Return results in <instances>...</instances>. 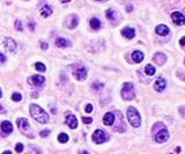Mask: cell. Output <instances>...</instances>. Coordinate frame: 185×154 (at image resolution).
<instances>
[{
	"label": "cell",
	"instance_id": "603a6c76",
	"mask_svg": "<svg viewBox=\"0 0 185 154\" xmlns=\"http://www.w3.org/2000/svg\"><path fill=\"white\" fill-rule=\"evenodd\" d=\"M145 69H146V74H147V75H154L155 71H156L154 66L151 65V64H148V65L145 67Z\"/></svg>",
	"mask_w": 185,
	"mask_h": 154
},
{
	"label": "cell",
	"instance_id": "5b68a950",
	"mask_svg": "<svg viewBox=\"0 0 185 154\" xmlns=\"http://www.w3.org/2000/svg\"><path fill=\"white\" fill-rule=\"evenodd\" d=\"M108 139H109V136H108V133L105 131H103V130H96L93 133V141L96 144L105 143Z\"/></svg>",
	"mask_w": 185,
	"mask_h": 154
},
{
	"label": "cell",
	"instance_id": "ab89813d",
	"mask_svg": "<svg viewBox=\"0 0 185 154\" xmlns=\"http://www.w3.org/2000/svg\"><path fill=\"white\" fill-rule=\"evenodd\" d=\"M1 95H3V93H1V90H0V97H1Z\"/></svg>",
	"mask_w": 185,
	"mask_h": 154
},
{
	"label": "cell",
	"instance_id": "7c38bea8",
	"mask_svg": "<svg viewBox=\"0 0 185 154\" xmlns=\"http://www.w3.org/2000/svg\"><path fill=\"white\" fill-rule=\"evenodd\" d=\"M154 86H155V89H156L157 92H163L167 86V81L164 80L163 78H157L156 81H155Z\"/></svg>",
	"mask_w": 185,
	"mask_h": 154
},
{
	"label": "cell",
	"instance_id": "8d00e7d4",
	"mask_svg": "<svg viewBox=\"0 0 185 154\" xmlns=\"http://www.w3.org/2000/svg\"><path fill=\"white\" fill-rule=\"evenodd\" d=\"M179 43H181V46H182V48H184V37H182V38H181V42H179Z\"/></svg>",
	"mask_w": 185,
	"mask_h": 154
},
{
	"label": "cell",
	"instance_id": "d6986e66",
	"mask_svg": "<svg viewBox=\"0 0 185 154\" xmlns=\"http://www.w3.org/2000/svg\"><path fill=\"white\" fill-rule=\"evenodd\" d=\"M56 45L59 46V48H67V46L71 45V42H69L68 39H65V38L59 37V38L56 39Z\"/></svg>",
	"mask_w": 185,
	"mask_h": 154
},
{
	"label": "cell",
	"instance_id": "e0dca14e",
	"mask_svg": "<svg viewBox=\"0 0 185 154\" xmlns=\"http://www.w3.org/2000/svg\"><path fill=\"white\" fill-rule=\"evenodd\" d=\"M1 130L5 132V133H11L13 131V126H12V123L8 122V121H5L1 123Z\"/></svg>",
	"mask_w": 185,
	"mask_h": 154
},
{
	"label": "cell",
	"instance_id": "9a60e30c",
	"mask_svg": "<svg viewBox=\"0 0 185 154\" xmlns=\"http://www.w3.org/2000/svg\"><path fill=\"white\" fill-rule=\"evenodd\" d=\"M153 60H154L157 65H163L167 60V57H166V54H162V52H157V54H155Z\"/></svg>",
	"mask_w": 185,
	"mask_h": 154
},
{
	"label": "cell",
	"instance_id": "4fadbf2b",
	"mask_svg": "<svg viewBox=\"0 0 185 154\" xmlns=\"http://www.w3.org/2000/svg\"><path fill=\"white\" fill-rule=\"evenodd\" d=\"M103 123L104 125H108V126H111L115 123V115L112 112H106L104 117H103Z\"/></svg>",
	"mask_w": 185,
	"mask_h": 154
},
{
	"label": "cell",
	"instance_id": "8992f818",
	"mask_svg": "<svg viewBox=\"0 0 185 154\" xmlns=\"http://www.w3.org/2000/svg\"><path fill=\"white\" fill-rule=\"evenodd\" d=\"M168 138H169V132H168V130H167L164 126L161 127V130H160L157 133H155V136H154L155 141L159 144L166 143L167 140H168Z\"/></svg>",
	"mask_w": 185,
	"mask_h": 154
},
{
	"label": "cell",
	"instance_id": "f1b7e54d",
	"mask_svg": "<svg viewBox=\"0 0 185 154\" xmlns=\"http://www.w3.org/2000/svg\"><path fill=\"white\" fill-rule=\"evenodd\" d=\"M82 122L86 124H89L93 122V118H91V117H82Z\"/></svg>",
	"mask_w": 185,
	"mask_h": 154
},
{
	"label": "cell",
	"instance_id": "484cf974",
	"mask_svg": "<svg viewBox=\"0 0 185 154\" xmlns=\"http://www.w3.org/2000/svg\"><path fill=\"white\" fill-rule=\"evenodd\" d=\"M35 67H36V69L39 71V72H45V65L42 64V63H36V64H35Z\"/></svg>",
	"mask_w": 185,
	"mask_h": 154
},
{
	"label": "cell",
	"instance_id": "83f0119b",
	"mask_svg": "<svg viewBox=\"0 0 185 154\" xmlns=\"http://www.w3.org/2000/svg\"><path fill=\"white\" fill-rule=\"evenodd\" d=\"M15 28H16V30H20V31L23 30L22 23H21V21H20V20H16V21H15Z\"/></svg>",
	"mask_w": 185,
	"mask_h": 154
},
{
	"label": "cell",
	"instance_id": "4316f807",
	"mask_svg": "<svg viewBox=\"0 0 185 154\" xmlns=\"http://www.w3.org/2000/svg\"><path fill=\"white\" fill-rule=\"evenodd\" d=\"M21 99H22V96H21V94H19V93H14V94L12 95V100L15 101V102L21 101Z\"/></svg>",
	"mask_w": 185,
	"mask_h": 154
},
{
	"label": "cell",
	"instance_id": "9c48e42d",
	"mask_svg": "<svg viewBox=\"0 0 185 154\" xmlns=\"http://www.w3.org/2000/svg\"><path fill=\"white\" fill-rule=\"evenodd\" d=\"M171 19H172V21H174L176 24H178V26H183L185 23L184 15H183L182 13H179V12H174V13L171 14Z\"/></svg>",
	"mask_w": 185,
	"mask_h": 154
},
{
	"label": "cell",
	"instance_id": "5bb4252c",
	"mask_svg": "<svg viewBox=\"0 0 185 154\" xmlns=\"http://www.w3.org/2000/svg\"><path fill=\"white\" fill-rule=\"evenodd\" d=\"M121 35L124 36L125 38L132 39L133 37L136 36V31H134V29H132V28L126 27V28H124V29L121 30Z\"/></svg>",
	"mask_w": 185,
	"mask_h": 154
},
{
	"label": "cell",
	"instance_id": "44dd1931",
	"mask_svg": "<svg viewBox=\"0 0 185 154\" xmlns=\"http://www.w3.org/2000/svg\"><path fill=\"white\" fill-rule=\"evenodd\" d=\"M101 21L98 19H96V18H93V19L90 20V27L94 29V30H98L100 28H101Z\"/></svg>",
	"mask_w": 185,
	"mask_h": 154
},
{
	"label": "cell",
	"instance_id": "4dcf8cb0",
	"mask_svg": "<svg viewBox=\"0 0 185 154\" xmlns=\"http://www.w3.org/2000/svg\"><path fill=\"white\" fill-rule=\"evenodd\" d=\"M49 135H50V130H44V131H42L41 133H39V136H41V137H43V138L48 137Z\"/></svg>",
	"mask_w": 185,
	"mask_h": 154
},
{
	"label": "cell",
	"instance_id": "52a82bcc",
	"mask_svg": "<svg viewBox=\"0 0 185 154\" xmlns=\"http://www.w3.org/2000/svg\"><path fill=\"white\" fill-rule=\"evenodd\" d=\"M4 45L7 52H15L16 49H18L16 42L13 38H11V37H6L4 39Z\"/></svg>",
	"mask_w": 185,
	"mask_h": 154
},
{
	"label": "cell",
	"instance_id": "ba28073f",
	"mask_svg": "<svg viewBox=\"0 0 185 154\" xmlns=\"http://www.w3.org/2000/svg\"><path fill=\"white\" fill-rule=\"evenodd\" d=\"M65 124L69 126L71 129H75L78 126V120H76V117L72 114H67L66 117H65Z\"/></svg>",
	"mask_w": 185,
	"mask_h": 154
},
{
	"label": "cell",
	"instance_id": "2e32d148",
	"mask_svg": "<svg viewBox=\"0 0 185 154\" xmlns=\"http://www.w3.org/2000/svg\"><path fill=\"white\" fill-rule=\"evenodd\" d=\"M155 31H156V34H159L160 36H166V35L169 34V28L167 27V26H164V24H160V26L156 27Z\"/></svg>",
	"mask_w": 185,
	"mask_h": 154
},
{
	"label": "cell",
	"instance_id": "f35d334b",
	"mask_svg": "<svg viewBox=\"0 0 185 154\" xmlns=\"http://www.w3.org/2000/svg\"><path fill=\"white\" fill-rule=\"evenodd\" d=\"M61 3H69V1H71V0H60Z\"/></svg>",
	"mask_w": 185,
	"mask_h": 154
},
{
	"label": "cell",
	"instance_id": "d4e9b609",
	"mask_svg": "<svg viewBox=\"0 0 185 154\" xmlns=\"http://www.w3.org/2000/svg\"><path fill=\"white\" fill-rule=\"evenodd\" d=\"M105 14H106V18H108L109 20H113L115 18H116V13H115L113 9H108Z\"/></svg>",
	"mask_w": 185,
	"mask_h": 154
},
{
	"label": "cell",
	"instance_id": "7402d4cb",
	"mask_svg": "<svg viewBox=\"0 0 185 154\" xmlns=\"http://www.w3.org/2000/svg\"><path fill=\"white\" fill-rule=\"evenodd\" d=\"M79 23V18L76 15H72L69 18V23H68V27L69 28H75Z\"/></svg>",
	"mask_w": 185,
	"mask_h": 154
},
{
	"label": "cell",
	"instance_id": "277c9868",
	"mask_svg": "<svg viewBox=\"0 0 185 154\" xmlns=\"http://www.w3.org/2000/svg\"><path fill=\"white\" fill-rule=\"evenodd\" d=\"M16 123H18L19 130L22 132L23 135L27 136V137H29V138H34V135H33V132H31V130H30L29 123H28V121H27L26 118H19V120L16 121Z\"/></svg>",
	"mask_w": 185,
	"mask_h": 154
},
{
	"label": "cell",
	"instance_id": "3957f363",
	"mask_svg": "<svg viewBox=\"0 0 185 154\" xmlns=\"http://www.w3.org/2000/svg\"><path fill=\"white\" fill-rule=\"evenodd\" d=\"M121 96L126 101L133 100L136 97V90H134V86L131 82H125L121 89Z\"/></svg>",
	"mask_w": 185,
	"mask_h": 154
},
{
	"label": "cell",
	"instance_id": "f546056e",
	"mask_svg": "<svg viewBox=\"0 0 185 154\" xmlns=\"http://www.w3.org/2000/svg\"><path fill=\"white\" fill-rule=\"evenodd\" d=\"M15 151L18 152V153H21V152L23 151V145H22V144H18V145H16V147H15Z\"/></svg>",
	"mask_w": 185,
	"mask_h": 154
},
{
	"label": "cell",
	"instance_id": "d6a6232c",
	"mask_svg": "<svg viewBox=\"0 0 185 154\" xmlns=\"http://www.w3.org/2000/svg\"><path fill=\"white\" fill-rule=\"evenodd\" d=\"M85 110H86V112H91L93 111V105H91V104H87Z\"/></svg>",
	"mask_w": 185,
	"mask_h": 154
},
{
	"label": "cell",
	"instance_id": "1f68e13d",
	"mask_svg": "<svg viewBox=\"0 0 185 154\" xmlns=\"http://www.w3.org/2000/svg\"><path fill=\"white\" fill-rule=\"evenodd\" d=\"M41 48L43 49V50H46L48 48H49V44L46 42H44V41H41Z\"/></svg>",
	"mask_w": 185,
	"mask_h": 154
},
{
	"label": "cell",
	"instance_id": "ac0fdd59",
	"mask_svg": "<svg viewBox=\"0 0 185 154\" xmlns=\"http://www.w3.org/2000/svg\"><path fill=\"white\" fill-rule=\"evenodd\" d=\"M41 15L44 16V18H46V16H49L52 14V8L50 7L49 5H44V6H42L41 8Z\"/></svg>",
	"mask_w": 185,
	"mask_h": 154
},
{
	"label": "cell",
	"instance_id": "30bf717a",
	"mask_svg": "<svg viewBox=\"0 0 185 154\" xmlns=\"http://www.w3.org/2000/svg\"><path fill=\"white\" fill-rule=\"evenodd\" d=\"M73 74H74V77L80 81L85 80V79L87 78V71H86V69H83V67H80V69H75V71L73 72Z\"/></svg>",
	"mask_w": 185,
	"mask_h": 154
},
{
	"label": "cell",
	"instance_id": "d590c367",
	"mask_svg": "<svg viewBox=\"0 0 185 154\" xmlns=\"http://www.w3.org/2000/svg\"><path fill=\"white\" fill-rule=\"evenodd\" d=\"M132 9H133L132 5H127V7H126V11H127V12H131Z\"/></svg>",
	"mask_w": 185,
	"mask_h": 154
},
{
	"label": "cell",
	"instance_id": "60d3db41",
	"mask_svg": "<svg viewBox=\"0 0 185 154\" xmlns=\"http://www.w3.org/2000/svg\"><path fill=\"white\" fill-rule=\"evenodd\" d=\"M97 1H101V0H97Z\"/></svg>",
	"mask_w": 185,
	"mask_h": 154
},
{
	"label": "cell",
	"instance_id": "ffe728a7",
	"mask_svg": "<svg viewBox=\"0 0 185 154\" xmlns=\"http://www.w3.org/2000/svg\"><path fill=\"white\" fill-rule=\"evenodd\" d=\"M132 59L134 63H141L144 60V54L141 51H134L132 54Z\"/></svg>",
	"mask_w": 185,
	"mask_h": 154
},
{
	"label": "cell",
	"instance_id": "74e56055",
	"mask_svg": "<svg viewBox=\"0 0 185 154\" xmlns=\"http://www.w3.org/2000/svg\"><path fill=\"white\" fill-rule=\"evenodd\" d=\"M4 112H5V109L3 108L1 105H0V114H4Z\"/></svg>",
	"mask_w": 185,
	"mask_h": 154
},
{
	"label": "cell",
	"instance_id": "e575fe53",
	"mask_svg": "<svg viewBox=\"0 0 185 154\" xmlns=\"http://www.w3.org/2000/svg\"><path fill=\"white\" fill-rule=\"evenodd\" d=\"M6 62V57H5V54H0V63H4Z\"/></svg>",
	"mask_w": 185,
	"mask_h": 154
},
{
	"label": "cell",
	"instance_id": "7a4b0ae2",
	"mask_svg": "<svg viewBox=\"0 0 185 154\" xmlns=\"http://www.w3.org/2000/svg\"><path fill=\"white\" fill-rule=\"evenodd\" d=\"M127 120H129L130 124L133 127H139L141 124V117H140L139 112L134 107H130L127 109Z\"/></svg>",
	"mask_w": 185,
	"mask_h": 154
},
{
	"label": "cell",
	"instance_id": "836d02e7",
	"mask_svg": "<svg viewBox=\"0 0 185 154\" xmlns=\"http://www.w3.org/2000/svg\"><path fill=\"white\" fill-rule=\"evenodd\" d=\"M93 87H94L96 90H98L100 88H102V87H103V84H97V82H96V84H94V86H93Z\"/></svg>",
	"mask_w": 185,
	"mask_h": 154
},
{
	"label": "cell",
	"instance_id": "cb8c5ba5",
	"mask_svg": "<svg viewBox=\"0 0 185 154\" xmlns=\"http://www.w3.org/2000/svg\"><path fill=\"white\" fill-rule=\"evenodd\" d=\"M58 141L61 144H65L68 141V136L66 133H60V135L58 136Z\"/></svg>",
	"mask_w": 185,
	"mask_h": 154
},
{
	"label": "cell",
	"instance_id": "8fae6325",
	"mask_svg": "<svg viewBox=\"0 0 185 154\" xmlns=\"http://www.w3.org/2000/svg\"><path fill=\"white\" fill-rule=\"evenodd\" d=\"M29 82L33 84V85H36V86H41L43 85L44 82H45V78L42 77V75H33V77L29 79Z\"/></svg>",
	"mask_w": 185,
	"mask_h": 154
},
{
	"label": "cell",
	"instance_id": "6da1fadb",
	"mask_svg": "<svg viewBox=\"0 0 185 154\" xmlns=\"http://www.w3.org/2000/svg\"><path fill=\"white\" fill-rule=\"evenodd\" d=\"M30 115L38 123L45 124L49 122V116L43 109L37 104H30Z\"/></svg>",
	"mask_w": 185,
	"mask_h": 154
}]
</instances>
